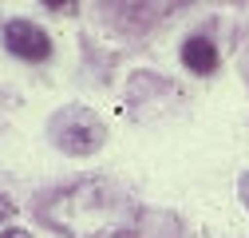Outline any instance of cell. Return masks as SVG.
I'll return each mask as SVG.
<instances>
[{
	"label": "cell",
	"mask_w": 249,
	"mask_h": 238,
	"mask_svg": "<svg viewBox=\"0 0 249 238\" xmlns=\"http://www.w3.org/2000/svg\"><path fill=\"white\" fill-rule=\"evenodd\" d=\"M182 64L190 68V72H198V76H206V72L217 68V48L206 36H190V40L182 44Z\"/></svg>",
	"instance_id": "cell-4"
},
{
	"label": "cell",
	"mask_w": 249,
	"mask_h": 238,
	"mask_svg": "<svg viewBox=\"0 0 249 238\" xmlns=\"http://www.w3.org/2000/svg\"><path fill=\"white\" fill-rule=\"evenodd\" d=\"M64 238H178V222L170 215L146 206L111 178H87L68 191L52 195L40 206Z\"/></svg>",
	"instance_id": "cell-1"
},
{
	"label": "cell",
	"mask_w": 249,
	"mask_h": 238,
	"mask_svg": "<svg viewBox=\"0 0 249 238\" xmlns=\"http://www.w3.org/2000/svg\"><path fill=\"white\" fill-rule=\"evenodd\" d=\"M12 211H16V206H12V198H4V195H0V222H8V218H12Z\"/></svg>",
	"instance_id": "cell-5"
},
{
	"label": "cell",
	"mask_w": 249,
	"mask_h": 238,
	"mask_svg": "<svg viewBox=\"0 0 249 238\" xmlns=\"http://www.w3.org/2000/svg\"><path fill=\"white\" fill-rule=\"evenodd\" d=\"M52 135L55 143L64 147L68 155H91V151H99L103 147V123H99V115L95 111H87V107H64L55 119H52Z\"/></svg>",
	"instance_id": "cell-2"
},
{
	"label": "cell",
	"mask_w": 249,
	"mask_h": 238,
	"mask_svg": "<svg viewBox=\"0 0 249 238\" xmlns=\"http://www.w3.org/2000/svg\"><path fill=\"white\" fill-rule=\"evenodd\" d=\"M4 44H8V52L20 56V60H44V56L52 52L48 32L36 28L32 20H8V24H4Z\"/></svg>",
	"instance_id": "cell-3"
},
{
	"label": "cell",
	"mask_w": 249,
	"mask_h": 238,
	"mask_svg": "<svg viewBox=\"0 0 249 238\" xmlns=\"http://www.w3.org/2000/svg\"><path fill=\"white\" fill-rule=\"evenodd\" d=\"M0 238H32V234H28V230H4Z\"/></svg>",
	"instance_id": "cell-6"
},
{
	"label": "cell",
	"mask_w": 249,
	"mask_h": 238,
	"mask_svg": "<svg viewBox=\"0 0 249 238\" xmlns=\"http://www.w3.org/2000/svg\"><path fill=\"white\" fill-rule=\"evenodd\" d=\"M241 198H245V206H249V175L241 178Z\"/></svg>",
	"instance_id": "cell-7"
}]
</instances>
